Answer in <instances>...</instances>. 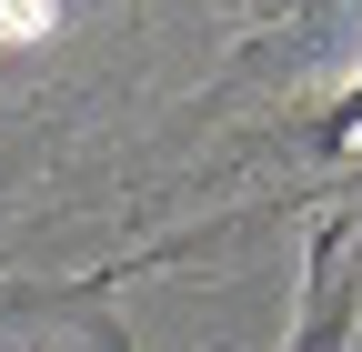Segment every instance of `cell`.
Returning a JSON list of instances; mask_svg holds the SVG:
<instances>
[{"label":"cell","instance_id":"obj_1","mask_svg":"<svg viewBox=\"0 0 362 352\" xmlns=\"http://www.w3.org/2000/svg\"><path fill=\"white\" fill-rule=\"evenodd\" d=\"M282 352H362V222H312L302 322H292Z\"/></svg>","mask_w":362,"mask_h":352},{"label":"cell","instance_id":"obj_2","mask_svg":"<svg viewBox=\"0 0 362 352\" xmlns=\"http://www.w3.org/2000/svg\"><path fill=\"white\" fill-rule=\"evenodd\" d=\"M312 141H322V151H352V141H362V71L322 101V131H312Z\"/></svg>","mask_w":362,"mask_h":352},{"label":"cell","instance_id":"obj_3","mask_svg":"<svg viewBox=\"0 0 362 352\" xmlns=\"http://www.w3.org/2000/svg\"><path fill=\"white\" fill-rule=\"evenodd\" d=\"M81 352H121V332H111V322H101V332H90V342H81Z\"/></svg>","mask_w":362,"mask_h":352}]
</instances>
